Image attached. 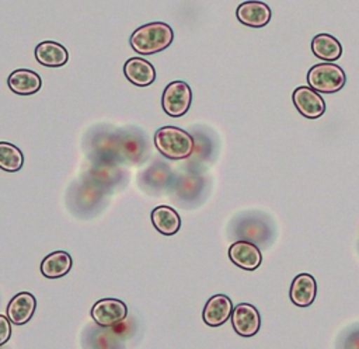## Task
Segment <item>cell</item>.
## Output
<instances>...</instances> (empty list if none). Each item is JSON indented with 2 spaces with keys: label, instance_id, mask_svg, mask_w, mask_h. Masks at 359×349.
<instances>
[{
  "label": "cell",
  "instance_id": "cell-1",
  "mask_svg": "<svg viewBox=\"0 0 359 349\" xmlns=\"http://www.w3.org/2000/svg\"><path fill=\"white\" fill-rule=\"evenodd\" d=\"M174 39L172 28L161 21L149 22L139 27L130 35V46L140 55H153L164 50Z\"/></svg>",
  "mask_w": 359,
  "mask_h": 349
},
{
  "label": "cell",
  "instance_id": "cell-2",
  "mask_svg": "<svg viewBox=\"0 0 359 349\" xmlns=\"http://www.w3.org/2000/svg\"><path fill=\"white\" fill-rule=\"evenodd\" d=\"M154 146L168 160H185L194 151V139L181 128L163 126L154 133Z\"/></svg>",
  "mask_w": 359,
  "mask_h": 349
},
{
  "label": "cell",
  "instance_id": "cell-3",
  "mask_svg": "<svg viewBox=\"0 0 359 349\" xmlns=\"http://www.w3.org/2000/svg\"><path fill=\"white\" fill-rule=\"evenodd\" d=\"M346 81L345 71L332 62L314 64L307 73L309 85L324 94H332L339 91Z\"/></svg>",
  "mask_w": 359,
  "mask_h": 349
},
{
  "label": "cell",
  "instance_id": "cell-4",
  "mask_svg": "<svg viewBox=\"0 0 359 349\" xmlns=\"http://www.w3.org/2000/svg\"><path fill=\"white\" fill-rule=\"evenodd\" d=\"M191 101H192L191 87L182 80L171 81L164 88L163 97H161L163 109L171 118H178L185 115L189 109Z\"/></svg>",
  "mask_w": 359,
  "mask_h": 349
},
{
  "label": "cell",
  "instance_id": "cell-5",
  "mask_svg": "<svg viewBox=\"0 0 359 349\" xmlns=\"http://www.w3.org/2000/svg\"><path fill=\"white\" fill-rule=\"evenodd\" d=\"M128 315V307L118 299L98 300L91 308V318L97 325L108 328L123 321Z\"/></svg>",
  "mask_w": 359,
  "mask_h": 349
},
{
  "label": "cell",
  "instance_id": "cell-6",
  "mask_svg": "<svg viewBox=\"0 0 359 349\" xmlns=\"http://www.w3.org/2000/svg\"><path fill=\"white\" fill-rule=\"evenodd\" d=\"M231 324L234 331L244 338L254 336L261 327V317L258 310L248 303H240L233 307L231 311Z\"/></svg>",
  "mask_w": 359,
  "mask_h": 349
},
{
  "label": "cell",
  "instance_id": "cell-7",
  "mask_svg": "<svg viewBox=\"0 0 359 349\" xmlns=\"http://www.w3.org/2000/svg\"><path fill=\"white\" fill-rule=\"evenodd\" d=\"M293 104L300 115L309 119H317L325 112V102L318 91L310 85H300L293 91Z\"/></svg>",
  "mask_w": 359,
  "mask_h": 349
},
{
  "label": "cell",
  "instance_id": "cell-8",
  "mask_svg": "<svg viewBox=\"0 0 359 349\" xmlns=\"http://www.w3.org/2000/svg\"><path fill=\"white\" fill-rule=\"evenodd\" d=\"M236 15L241 24L252 28H261L271 21L272 11L269 6L265 4L264 1L248 0V1H243L237 7Z\"/></svg>",
  "mask_w": 359,
  "mask_h": 349
},
{
  "label": "cell",
  "instance_id": "cell-9",
  "mask_svg": "<svg viewBox=\"0 0 359 349\" xmlns=\"http://www.w3.org/2000/svg\"><path fill=\"white\" fill-rule=\"evenodd\" d=\"M230 261L244 271H255L261 262L262 255L259 248L250 241H236L229 248Z\"/></svg>",
  "mask_w": 359,
  "mask_h": 349
},
{
  "label": "cell",
  "instance_id": "cell-10",
  "mask_svg": "<svg viewBox=\"0 0 359 349\" xmlns=\"http://www.w3.org/2000/svg\"><path fill=\"white\" fill-rule=\"evenodd\" d=\"M231 311V300L226 294H215L206 301L202 311V318L209 327H220L230 318Z\"/></svg>",
  "mask_w": 359,
  "mask_h": 349
},
{
  "label": "cell",
  "instance_id": "cell-11",
  "mask_svg": "<svg viewBox=\"0 0 359 349\" xmlns=\"http://www.w3.org/2000/svg\"><path fill=\"white\" fill-rule=\"evenodd\" d=\"M36 308L35 297L28 292L17 293L7 306V317L15 325H24L31 320Z\"/></svg>",
  "mask_w": 359,
  "mask_h": 349
},
{
  "label": "cell",
  "instance_id": "cell-12",
  "mask_svg": "<svg viewBox=\"0 0 359 349\" xmlns=\"http://www.w3.org/2000/svg\"><path fill=\"white\" fill-rule=\"evenodd\" d=\"M317 294L316 279L309 273L297 275L290 286V300L297 307H309Z\"/></svg>",
  "mask_w": 359,
  "mask_h": 349
},
{
  "label": "cell",
  "instance_id": "cell-13",
  "mask_svg": "<svg viewBox=\"0 0 359 349\" xmlns=\"http://www.w3.org/2000/svg\"><path fill=\"white\" fill-rule=\"evenodd\" d=\"M125 77L135 85L147 87L156 78L154 66L143 57H130L123 66Z\"/></svg>",
  "mask_w": 359,
  "mask_h": 349
},
{
  "label": "cell",
  "instance_id": "cell-14",
  "mask_svg": "<svg viewBox=\"0 0 359 349\" xmlns=\"http://www.w3.org/2000/svg\"><path fill=\"white\" fill-rule=\"evenodd\" d=\"M7 84L10 90L18 95H31L39 91L42 80L39 74L29 69H17L8 76Z\"/></svg>",
  "mask_w": 359,
  "mask_h": 349
},
{
  "label": "cell",
  "instance_id": "cell-15",
  "mask_svg": "<svg viewBox=\"0 0 359 349\" xmlns=\"http://www.w3.org/2000/svg\"><path fill=\"white\" fill-rule=\"evenodd\" d=\"M35 59L46 67H60L67 62L69 53L63 45L53 41H45L36 45Z\"/></svg>",
  "mask_w": 359,
  "mask_h": 349
},
{
  "label": "cell",
  "instance_id": "cell-16",
  "mask_svg": "<svg viewBox=\"0 0 359 349\" xmlns=\"http://www.w3.org/2000/svg\"><path fill=\"white\" fill-rule=\"evenodd\" d=\"M73 259L66 251H55L41 262V273L48 279H57L70 272Z\"/></svg>",
  "mask_w": 359,
  "mask_h": 349
},
{
  "label": "cell",
  "instance_id": "cell-17",
  "mask_svg": "<svg viewBox=\"0 0 359 349\" xmlns=\"http://www.w3.org/2000/svg\"><path fill=\"white\" fill-rule=\"evenodd\" d=\"M150 217L154 228L163 235H174L181 227L180 214L170 206L154 207Z\"/></svg>",
  "mask_w": 359,
  "mask_h": 349
},
{
  "label": "cell",
  "instance_id": "cell-18",
  "mask_svg": "<svg viewBox=\"0 0 359 349\" xmlns=\"http://www.w3.org/2000/svg\"><path fill=\"white\" fill-rule=\"evenodd\" d=\"M311 50L316 57L324 62H335L342 55L339 41L330 34H317L311 41Z\"/></svg>",
  "mask_w": 359,
  "mask_h": 349
},
{
  "label": "cell",
  "instance_id": "cell-19",
  "mask_svg": "<svg viewBox=\"0 0 359 349\" xmlns=\"http://www.w3.org/2000/svg\"><path fill=\"white\" fill-rule=\"evenodd\" d=\"M24 164V156L21 150L7 142H0V170L7 172H15L21 170Z\"/></svg>",
  "mask_w": 359,
  "mask_h": 349
},
{
  "label": "cell",
  "instance_id": "cell-20",
  "mask_svg": "<svg viewBox=\"0 0 359 349\" xmlns=\"http://www.w3.org/2000/svg\"><path fill=\"white\" fill-rule=\"evenodd\" d=\"M11 335V321L7 315L0 314V346L4 345Z\"/></svg>",
  "mask_w": 359,
  "mask_h": 349
}]
</instances>
